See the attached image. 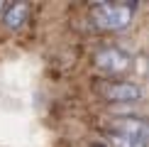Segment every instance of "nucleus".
I'll return each mask as SVG.
<instances>
[{
	"label": "nucleus",
	"instance_id": "obj_3",
	"mask_svg": "<svg viewBox=\"0 0 149 147\" xmlns=\"http://www.w3.org/2000/svg\"><path fill=\"white\" fill-rule=\"evenodd\" d=\"M95 64L105 74H125L132 66V59H130L127 52H122L117 47H105L95 54Z\"/></svg>",
	"mask_w": 149,
	"mask_h": 147
},
{
	"label": "nucleus",
	"instance_id": "obj_4",
	"mask_svg": "<svg viewBox=\"0 0 149 147\" xmlns=\"http://www.w3.org/2000/svg\"><path fill=\"white\" fill-rule=\"evenodd\" d=\"M113 132L117 135H134V137H147L149 125L144 118H117L113 123Z\"/></svg>",
	"mask_w": 149,
	"mask_h": 147
},
{
	"label": "nucleus",
	"instance_id": "obj_1",
	"mask_svg": "<svg viewBox=\"0 0 149 147\" xmlns=\"http://www.w3.org/2000/svg\"><path fill=\"white\" fill-rule=\"evenodd\" d=\"M132 12L127 3H105L93 8V17L103 29H122L132 22Z\"/></svg>",
	"mask_w": 149,
	"mask_h": 147
},
{
	"label": "nucleus",
	"instance_id": "obj_5",
	"mask_svg": "<svg viewBox=\"0 0 149 147\" xmlns=\"http://www.w3.org/2000/svg\"><path fill=\"white\" fill-rule=\"evenodd\" d=\"M27 15H29V5H24V3H17V5H12V8L5 10V15H3V20L8 27L12 29H17L20 24L27 20Z\"/></svg>",
	"mask_w": 149,
	"mask_h": 147
},
{
	"label": "nucleus",
	"instance_id": "obj_7",
	"mask_svg": "<svg viewBox=\"0 0 149 147\" xmlns=\"http://www.w3.org/2000/svg\"><path fill=\"white\" fill-rule=\"evenodd\" d=\"M0 10H5V8H3V5H0Z\"/></svg>",
	"mask_w": 149,
	"mask_h": 147
},
{
	"label": "nucleus",
	"instance_id": "obj_2",
	"mask_svg": "<svg viewBox=\"0 0 149 147\" xmlns=\"http://www.w3.org/2000/svg\"><path fill=\"white\" fill-rule=\"evenodd\" d=\"M103 98L113 103H139L142 101V88L132 81H108L100 86Z\"/></svg>",
	"mask_w": 149,
	"mask_h": 147
},
{
	"label": "nucleus",
	"instance_id": "obj_6",
	"mask_svg": "<svg viewBox=\"0 0 149 147\" xmlns=\"http://www.w3.org/2000/svg\"><path fill=\"white\" fill-rule=\"evenodd\" d=\"M110 147H147V137H134V135H117L110 132L108 135Z\"/></svg>",
	"mask_w": 149,
	"mask_h": 147
}]
</instances>
